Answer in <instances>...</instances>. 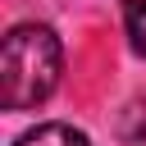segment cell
I'll return each mask as SVG.
<instances>
[{"mask_svg": "<svg viewBox=\"0 0 146 146\" xmlns=\"http://www.w3.org/2000/svg\"><path fill=\"white\" fill-rule=\"evenodd\" d=\"M64 46L50 23H14L0 46V105L9 114L36 110L59 87Z\"/></svg>", "mask_w": 146, "mask_h": 146, "instance_id": "cell-1", "label": "cell"}, {"mask_svg": "<svg viewBox=\"0 0 146 146\" xmlns=\"http://www.w3.org/2000/svg\"><path fill=\"white\" fill-rule=\"evenodd\" d=\"M14 146H91V141H87V132L68 128V123H41L27 137H18Z\"/></svg>", "mask_w": 146, "mask_h": 146, "instance_id": "cell-2", "label": "cell"}, {"mask_svg": "<svg viewBox=\"0 0 146 146\" xmlns=\"http://www.w3.org/2000/svg\"><path fill=\"white\" fill-rule=\"evenodd\" d=\"M119 137L132 146H146V96L128 100V110L119 114Z\"/></svg>", "mask_w": 146, "mask_h": 146, "instance_id": "cell-3", "label": "cell"}, {"mask_svg": "<svg viewBox=\"0 0 146 146\" xmlns=\"http://www.w3.org/2000/svg\"><path fill=\"white\" fill-rule=\"evenodd\" d=\"M123 32L128 46L146 59V0H123Z\"/></svg>", "mask_w": 146, "mask_h": 146, "instance_id": "cell-4", "label": "cell"}]
</instances>
